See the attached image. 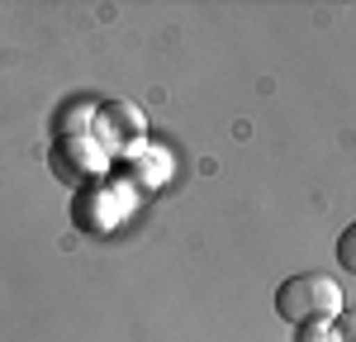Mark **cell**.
Returning a JSON list of instances; mask_svg holds the SVG:
<instances>
[{"instance_id":"6da1fadb","label":"cell","mask_w":356,"mask_h":342,"mask_svg":"<svg viewBox=\"0 0 356 342\" xmlns=\"http://www.w3.org/2000/svg\"><path fill=\"white\" fill-rule=\"evenodd\" d=\"M275 314L285 323H314V318H337L342 314V285L323 271H300L275 285Z\"/></svg>"},{"instance_id":"7a4b0ae2","label":"cell","mask_w":356,"mask_h":342,"mask_svg":"<svg viewBox=\"0 0 356 342\" xmlns=\"http://www.w3.org/2000/svg\"><path fill=\"white\" fill-rule=\"evenodd\" d=\"M100 124H110V133L119 142H138L143 133H147V119H143V110H134L129 100H105L100 105Z\"/></svg>"},{"instance_id":"3957f363","label":"cell","mask_w":356,"mask_h":342,"mask_svg":"<svg viewBox=\"0 0 356 342\" xmlns=\"http://www.w3.org/2000/svg\"><path fill=\"white\" fill-rule=\"evenodd\" d=\"M332 252H337V261H342V271L356 276V219L337 233V247H332Z\"/></svg>"},{"instance_id":"277c9868","label":"cell","mask_w":356,"mask_h":342,"mask_svg":"<svg viewBox=\"0 0 356 342\" xmlns=\"http://www.w3.org/2000/svg\"><path fill=\"white\" fill-rule=\"evenodd\" d=\"M295 342H337V328H332V318H314L295 328Z\"/></svg>"},{"instance_id":"5b68a950","label":"cell","mask_w":356,"mask_h":342,"mask_svg":"<svg viewBox=\"0 0 356 342\" xmlns=\"http://www.w3.org/2000/svg\"><path fill=\"white\" fill-rule=\"evenodd\" d=\"M332 328H337V342H356V309H342L332 318Z\"/></svg>"}]
</instances>
